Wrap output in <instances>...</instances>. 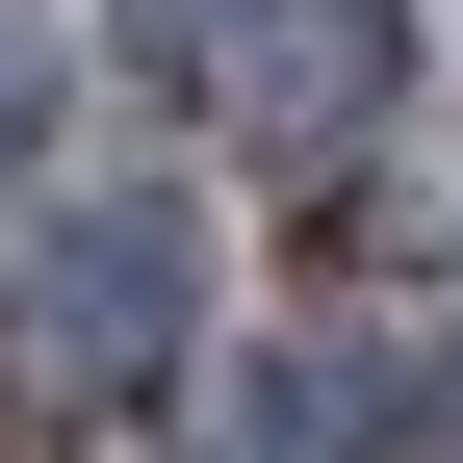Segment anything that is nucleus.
I'll list each match as a JSON object with an SVG mask.
<instances>
[{"mask_svg": "<svg viewBox=\"0 0 463 463\" xmlns=\"http://www.w3.org/2000/svg\"><path fill=\"white\" fill-rule=\"evenodd\" d=\"M0 103H26V52H0Z\"/></svg>", "mask_w": 463, "mask_h": 463, "instance_id": "1", "label": "nucleus"}]
</instances>
